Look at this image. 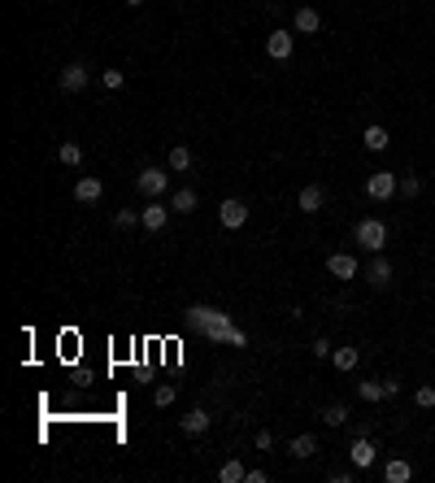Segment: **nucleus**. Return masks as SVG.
<instances>
[{"label":"nucleus","instance_id":"obj_1","mask_svg":"<svg viewBox=\"0 0 435 483\" xmlns=\"http://www.w3.org/2000/svg\"><path fill=\"white\" fill-rule=\"evenodd\" d=\"M183 322H187L191 331H201L205 340H214V344H231V348H244L248 344V331L235 327V318L222 314V310H214V305H187Z\"/></svg>","mask_w":435,"mask_h":483},{"label":"nucleus","instance_id":"obj_2","mask_svg":"<svg viewBox=\"0 0 435 483\" xmlns=\"http://www.w3.org/2000/svg\"><path fill=\"white\" fill-rule=\"evenodd\" d=\"M352 239H357L366 253H383L388 248V222L383 218H361L357 227H352Z\"/></svg>","mask_w":435,"mask_h":483},{"label":"nucleus","instance_id":"obj_3","mask_svg":"<svg viewBox=\"0 0 435 483\" xmlns=\"http://www.w3.org/2000/svg\"><path fill=\"white\" fill-rule=\"evenodd\" d=\"M396 192H400V174L396 170H375V174H370V179H366V196L370 201H392L396 196Z\"/></svg>","mask_w":435,"mask_h":483},{"label":"nucleus","instance_id":"obj_4","mask_svg":"<svg viewBox=\"0 0 435 483\" xmlns=\"http://www.w3.org/2000/svg\"><path fill=\"white\" fill-rule=\"evenodd\" d=\"M166 183H170V174H166V166H144L139 174H135V187L144 192L148 201H157L161 192H166Z\"/></svg>","mask_w":435,"mask_h":483},{"label":"nucleus","instance_id":"obj_5","mask_svg":"<svg viewBox=\"0 0 435 483\" xmlns=\"http://www.w3.org/2000/svg\"><path fill=\"white\" fill-rule=\"evenodd\" d=\"M266 53H270V61H287L296 53V31H270L266 35Z\"/></svg>","mask_w":435,"mask_h":483},{"label":"nucleus","instance_id":"obj_6","mask_svg":"<svg viewBox=\"0 0 435 483\" xmlns=\"http://www.w3.org/2000/svg\"><path fill=\"white\" fill-rule=\"evenodd\" d=\"M92 83V70L83 66V61H70V66H61V92H70V96H78Z\"/></svg>","mask_w":435,"mask_h":483},{"label":"nucleus","instance_id":"obj_7","mask_svg":"<svg viewBox=\"0 0 435 483\" xmlns=\"http://www.w3.org/2000/svg\"><path fill=\"white\" fill-rule=\"evenodd\" d=\"M375 457H379V444L370 440V436H357L348 444V461L357 466V471H370V466H375Z\"/></svg>","mask_w":435,"mask_h":483},{"label":"nucleus","instance_id":"obj_8","mask_svg":"<svg viewBox=\"0 0 435 483\" xmlns=\"http://www.w3.org/2000/svg\"><path fill=\"white\" fill-rule=\"evenodd\" d=\"M170 214H174L170 205H161V201H148V205L139 209V227H144V231H166V218H170Z\"/></svg>","mask_w":435,"mask_h":483},{"label":"nucleus","instance_id":"obj_9","mask_svg":"<svg viewBox=\"0 0 435 483\" xmlns=\"http://www.w3.org/2000/svg\"><path fill=\"white\" fill-rule=\"evenodd\" d=\"M218 222H222L227 231H239V227L248 222V205H244V201H222V205H218Z\"/></svg>","mask_w":435,"mask_h":483},{"label":"nucleus","instance_id":"obj_10","mask_svg":"<svg viewBox=\"0 0 435 483\" xmlns=\"http://www.w3.org/2000/svg\"><path fill=\"white\" fill-rule=\"evenodd\" d=\"M327 270L344 283V279H357L361 266H357V257H352V253H331V257H327Z\"/></svg>","mask_w":435,"mask_h":483},{"label":"nucleus","instance_id":"obj_11","mask_svg":"<svg viewBox=\"0 0 435 483\" xmlns=\"http://www.w3.org/2000/svg\"><path fill=\"white\" fill-rule=\"evenodd\" d=\"M366 279L375 283V287H388L392 283V262L383 253H370V266H366Z\"/></svg>","mask_w":435,"mask_h":483},{"label":"nucleus","instance_id":"obj_12","mask_svg":"<svg viewBox=\"0 0 435 483\" xmlns=\"http://www.w3.org/2000/svg\"><path fill=\"white\" fill-rule=\"evenodd\" d=\"M101 196H105V183L96 179V174H83V179L74 183V201L78 205H92V201H101Z\"/></svg>","mask_w":435,"mask_h":483},{"label":"nucleus","instance_id":"obj_13","mask_svg":"<svg viewBox=\"0 0 435 483\" xmlns=\"http://www.w3.org/2000/svg\"><path fill=\"white\" fill-rule=\"evenodd\" d=\"M331 366L340 370V375H352V370L361 366V348H352V344H340V348L331 353Z\"/></svg>","mask_w":435,"mask_h":483},{"label":"nucleus","instance_id":"obj_14","mask_svg":"<svg viewBox=\"0 0 435 483\" xmlns=\"http://www.w3.org/2000/svg\"><path fill=\"white\" fill-rule=\"evenodd\" d=\"M361 144L370 153H388L392 149V135H388V126H379V122H370L366 131H361Z\"/></svg>","mask_w":435,"mask_h":483},{"label":"nucleus","instance_id":"obj_15","mask_svg":"<svg viewBox=\"0 0 435 483\" xmlns=\"http://www.w3.org/2000/svg\"><path fill=\"white\" fill-rule=\"evenodd\" d=\"M292 31H296V35H318V31H322V13H318V9H309V5L296 9Z\"/></svg>","mask_w":435,"mask_h":483},{"label":"nucleus","instance_id":"obj_16","mask_svg":"<svg viewBox=\"0 0 435 483\" xmlns=\"http://www.w3.org/2000/svg\"><path fill=\"white\" fill-rule=\"evenodd\" d=\"M296 205L305 209V214H318V209L327 205V192H322L318 183H305V187H300V196H296Z\"/></svg>","mask_w":435,"mask_h":483},{"label":"nucleus","instance_id":"obj_17","mask_svg":"<svg viewBox=\"0 0 435 483\" xmlns=\"http://www.w3.org/2000/svg\"><path fill=\"white\" fill-rule=\"evenodd\" d=\"M209 423H214V418H209L205 409H187V414L179 418V427L187 431V436H205V431H209Z\"/></svg>","mask_w":435,"mask_h":483},{"label":"nucleus","instance_id":"obj_18","mask_svg":"<svg viewBox=\"0 0 435 483\" xmlns=\"http://www.w3.org/2000/svg\"><path fill=\"white\" fill-rule=\"evenodd\" d=\"M287 453H292V457H300V461H309V457L318 453V436H309V431H305V436H292Z\"/></svg>","mask_w":435,"mask_h":483},{"label":"nucleus","instance_id":"obj_19","mask_svg":"<svg viewBox=\"0 0 435 483\" xmlns=\"http://www.w3.org/2000/svg\"><path fill=\"white\" fill-rule=\"evenodd\" d=\"M191 161H196V157H191V149H187V144H174V149H170V157H166V166H170L174 174H187V170H191Z\"/></svg>","mask_w":435,"mask_h":483},{"label":"nucleus","instance_id":"obj_20","mask_svg":"<svg viewBox=\"0 0 435 483\" xmlns=\"http://www.w3.org/2000/svg\"><path fill=\"white\" fill-rule=\"evenodd\" d=\"M383 479L388 483H405V479H413V466L405 457H392V461H383Z\"/></svg>","mask_w":435,"mask_h":483},{"label":"nucleus","instance_id":"obj_21","mask_svg":"<svg viewBox=\"0 0 435 483\" xmlns=\"http://www.w3.org/2000/svg\"><path fill=\"white\" fill-rule=\"evenodd\" d=\"M57 161H61V166H70V170H78V166H83V149H78L74 139H61V149H57Z\"/></svg>","mask_w":435,"mask_h":483},{"label":"nucleus","instance_id":"obj_22","mask_svg":"<svg viewBox=\"0 0 435 483\" xmlns=\"http://www.w3.org/2000/svg\"><path fill=\"white\" fill-rule=\"evenodd\" d=\"M357 396L379 405V400H388V388H383V379H366V383H357Z\"/></svg>","mask_w":435,"mask_h":483},{"label":"nucleus","instance_id":"obj_23","mask_svg":"<svg viewBox=\"0 0 435 483\" xmlns=\"http://www.w3.org/2000/svg\"><path fill=\"white\" fill-rule=\"evenodd\" d=\"M170 209H174V214H191V209H196V192H191V187H179V192L170 196Z\"/></svg>","mask_w":435,"mask_h":483},{"label":"nucleus","instance_id":"obj_24","mask_svg":"<svg viewBox=\"0 0 435 483\" xmlns=\"http://www.w3.org/2000/svg\"><path fill=\"white\" fill-rule=\"evenodd\" d=\"M218 479H222V483H244V479H248V471H244V461H239V457H231V461L218 471Z\"/></svg>","mask_w":435,"mask_h":483},{"label":"nucleus","instance_id":"obj_25","mask_svg":"<svg viewBox=\"0 0 435 483\" xmlns=\"http://www.w3.org/2000/svg\"><path fill=\"white\" fill-rule=\"evenodd\" d=\"M322 423H327V427H344L348 423V405H327V409H322Z\"/></svg>","mask_w":435,"mask_h":483},{"label":"nucleus","instance_id":"obj_26","mask_svg":"<svg viewBox=\"0 0 435 483\" xmlns=\"http://www.w3.org/2000/svg\"><path fill=\"white\" fill-rule=\"evenodd\" d=\"M413 405L418 409H435V383H423V388L413 392Z\"/></svg>","mask_w":435,"mask_h":483},{"label":"nucleus","instance_id":"obj_27","mask_svg":"<svg viewBox=\"0 0 435 483\" xmlns=\"http://www.w3.org/2000/svg\"><path fill=\"white\" fill-rule=\"evenodd\" d=\"M418 192H423V179H418V174H400V196L413 201Z\"/></svg>","mask_w":435,"mask_h":483},{"label":"nucleus","instance_id":"obj_28","mask_svg":"<svg viewBox=\"0 0 435 483\" xmlns=\"http://www.w3.org/2000/svg\"><path fill=\"white\" fill-rule=\"evenodd\" d=\"M135 222H139V214H135V209H118V214H114V227H118V231H131Z\"/></svg>","mask_w":435,"mask_h":483},{"label":"nucleus","instance_id":"obj_29","mask_svg":"<svg viewBox=\"0 0 435 483\" xmlns=\"http://www.w3.org/2000/svg\"><path fill=\"white\" fill-rule=\"evenodd\" d=\"M101 83H105L109 92H118V87L126 83V74H122V70H101Z\"/></svg>","mask_w":435,"mask_h":483},{"label":"nucleus","instance_id":"obj_30","mask_svg":"<svg viewBox=\"0 0 435 483\" xmlns=\"http://www.w3.org/2000/svg\"><path fill=\"white\" fill-rule=\"evenodd\" d=\"M174 396H179V392H174V388H170V383H161V388L153 392V400H157V405H161V409H166V405H174Z\"/></svg>","mask_w":435,"mask_h":483},{"label":"nucleus","instance_id":"obj_31","mask_svg":"<svg viewBox=\"0 0 435 483\" xmlns=\"http://www.w3.org/2000/svg\"><path fill=\"white\" fill-rule=\"evenodd\" d=\"M253 444L262 448V453H270V448H275V431H257V436H253Z\"/></svg>","mask_w":435,"mask_h":483},{"label":"nucleus","instance_id":"obj_32","mask_svg":"<svg viewBox=\"0 0 435 483\" xmlns=\"http://www.w3.org/2000/svg\"><path fill=\"white\" fill-rule=\"evenodd\" d=\"M331 353H335V344L327 340V335H318L314 340V357H331Z\"/></svg>","mask_w":435,"mask_h":483},{"label":"nucleus","instance_id":"obj_33","mask_svg":"<svg viewBox=\"0 0 435 483\" xmlns=\"http://www.w3.org/2000/svg\"><path fill=\"white\" fill-rule=\"evenodd\" d=\"M126 5H131V9H135V5H144V0H126Z\"/></svg>","mask_w":435,"mask_h":483}]
</instances>
